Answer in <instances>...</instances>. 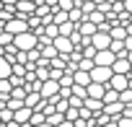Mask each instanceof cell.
<instances>
[{
  "mask_svg": "<svg viewBox=\"0 0 132 127\" xmlns=\"http://www.w3.org/2000/svg\"><path fill=\"white\" fill-rule=\"evenodd\" d=\"M62 119H65V112H52V114H47V122H49L52 127L62 124Z\"/></svg>",
  "mask_w": 132,
  "mask_h": 127,
  "instance_id": "cell-16",
  "label": "cell"
},
{
  "mask_svg": "<svg viewBox=\"0 0 132 127\" xmlns=\"http://www.w3.org/2000/svg\"><path fill=\"white\" fill-rule=\"evenodd\" d=\"M124 11H127V13H132V0H124Z\"/></svg>",
  "mask_w": 132,
  "mask_h": 127,
  "instance_id": "cell-25",
  "label": "cell"
},
{
  "mask_svg": "<svg viewBox=\"0 0 132 127\" xmlns=\"http://www.w3.org/2000/svg\"><path fill=\"white\" fill-rule=\"evenodd\" d=\"M0 127H3V122H0Z\"/></svg>",
  "mask_w": 132,
  "mask_h": 127,
  "instance_id": "cell-31",
  "label": "cell"
},
{
  "mask_svg": "<svg viewBox=\"0 0 132 127\" xmlns=\"http://www.w3.org/2000/svg\"><path fill=\"white\" fill-rule=\"evenodd\" d=\"M127 86H129V88H132V75H129V83H127Z\"/></svg>",
  "mask_w": 132,
  "mask_h": 127,
  "instance_id": "cell-29",
  "label": "cell"
},
{
  "mask_svg": "<svg viewBox=\"0 0 132 127\" xmlns=\"http://www.w3.org/2000/svg\"><path fill=\"white\" fill-rule=\"evenodd\" d=\"M93 65H96L93 57H80V60H78V68H80V70H88V73H91V68H93Z\"/></svg>",
  "mask_w": 132,
  "mask_h": 127,
  "instance_id": "cell-19",
  "label": "cell"
},
{
  "mask_svg": "<svg viewBox=\"0 0 132 127\" xmlns=\"http://www.w3.org/2000/svg\"><path fill=\"white\" fill-rule=\"evenodd\" d=\"M117 124H119V127H132V117L119 114V117H117Z\"/></svg>",
  "mask_w": 132,
  "mask_h": 127,
  "instance_id": "cell-22",
  "label": "cell"
},
{
  "mask_svg": "<svg viewBox=\"0 0 132 127\" xmlns=\"http://www.w3.org/2000/svg\"><path fill=\"white\" fill-rule=\"evenodd\" d=\"M117 60V54L106 47V49H96V57H93V62L96 65H111V62Z\"/></svg>",
  "mask_w": 132,
  "mask_h": 127,
  "instance_id": "cell-6",
  "label": "cell"
},
{
  "mask_svg": "<svg viewBox=\"0 0 132 127\" xmlns=\"http://www.w3.org/2000/svg\"><path fill=\"white\" fill-rule=\"evenodd\" d=\"M91 44H93L96 49H106V47L111 44V34H109V31H96V34L91 36Z\"/></svg>",
  "mask_w": 132,
  "mask_h": 127,
  "instance_id": "cell-5",
  "label": "cell"
},
{
  "mask_svg": "<svg viewBox=\"0 0 132 127\" xmlns=\"http://www.w3.org/2000/svg\"><path fill=\"white\" fill-rule=\"evenodd\" d=\"M127 23H132V13H129V21H127Z\"/></svg>",
  "mask_w": 132,
  "mask_h": 127,
  "instance_id": "cell-30",
  "label": "cell"
},
{
  "mask_svg": "<svg viewBox=\"0 0 132 127\" xmlns=\"http://www.w3.org/2000/svg\"><path fill=\"white\" fill-rule=\"evenodd\" d=\"M73 96H78V99H86V96H88L86 86H78V83H73Z\"/></svg>",
  "mask_w": 132,
  "mask_h": 127,
  "instance_id": "cell-21",
  "label": "cell"
},
{
  "mask_svg": "<svg viewBox=\"0 0 132 127\" xmlns=\"http://www.w3.org/2000/svg\"><path fill=\"white\" fill-rule=\"evenodd\" d=\"M104 112H106L111 119H117V117L124 112V104H122V101H111V104H104Z\"/></svg>",
  "mask_w": 132,
  "mask_h": 127,
  "instance_id": "cell-11",
  "label": "cell"
},
{
  "mask_svg": "<svg viewBox=\"0 0 132 127\" xmlns=\"http://www.w3.org/2000/svg\"><path fill=\"white\" fill-rule=\"evenodd\" d=\"M57 26H60V34H65V36H70V34H73V31L78 29V23H73L70 18L65 21V23H57Z\"/></svg>",
  "mask_w": 132,
  "mask_h": 127,
  "instance_id": "cell-15",
  "label": "cell"
},
{
  "mask_svg": "<svg viewBox=\"0 0 132 127\" xmlns=\"http://www.w3.org/2000/svg\"><path fill=\"white\" fill-rule=\"evenodd\" d=\"M86 91H88V96H93V99H104V91H106V83H98V81H91V83L86 86Z\"/></svg>",
  "mask_w": 132,
  "mask_h": 127,
  "instance_id": "cell-8",
  "label": "cell"
},
{
  "mask_svg": "<svg viewBox=\"0 0 132 127\" xmlns=\"http://www.w3.org/2000/svg\"><path fill=\"white\" fill-rule=\"evenodd\" d=\"M39 93H42V99H52V96H57V93H60V81H54V78H47V81H42V88H39Z\"/></svg>",
  "mask_w": 132,
  "mask_h": 127,
  "instance_id": "cell-4",
  "label": "cell"
},
{
  "mask_svg": "<svg viewBox=\"0 0 132 127\" xmlns=\"http://www.w3.org/2000/svg\"><path fill=\"white\" fill-rule=\"evenodd\" d=\"M29 124H31V122H29ZM31 127H52V124H49V122H39V124H31Z\"/></svg>",
  "mask_w": 132,
  "mask_h": 127,
  "instance_id": "cell-27",
  "label": "cell"
},
{
  "mask_svg": "<svg viewBox=\"0 0 132 127\" xmlns=\"http://www.w3.org/2000/svg\"><path fill=\"white\" fill-rule=\"evenodd\" d=\"M13 119H16V122H21V124H26V122L31 119V109H29L26 104H23V106H18V109L13 112Z\"/></svg>",
  "mask_w": 132,
  "mask_h": 127,
  "instance_id": "cell-12",
  "label": "cell"
},
{
  "mask_svg": "<svg viewBox=\"0 0 132 127\" xmlns=\"http://www.w3.org/2000/svg\"><path fill=\"white\" fill-rule=\"evenodd\" d=\"M62 73H65L62 68H49V78H54V81H60V78H62Z\"/></svg>",
  "mask_w": 132,
  "mask_h": 127,
  "instance_id": "cell-23",
  "label": "cell"
},
{
  "mask_svg": "<svg viewBox=\"0 0 132 127\" xmlns=\"http://www.w3.org/2000/svg\"><path fill=\"white\" fill-rule=\"evenodd\" d=\"M119 101H122V104H132V88H129V86H127L124 91H119Z\"/></svg>",
  "mask_w": 132,
  "mask_h": 127,
  "instance_id": "cell-20",
  "label": "cell"
},
{
  "mask_svg": "<svg viewBox=\"0 0 132 127\" xmlns=\"http://www.w3.org/2000/svg\"><path fill=\"white\" fill-rule=\"evenodd\" d=\"M26 18H29V16H18V13H16V16H11V18L5 21V31H8V34H13V36H16V34H21V31H29V21H26Z\"/></svg>",
  "mask_w": 132,
  "mask_h": 127,
  "instance_id": "cell-1",
  "label": "cell"
},
{
  "mask_svg": "<svg viewBox=\"0 0 132 127\" xmlns=\"http://www.w3.org/2000/svg\"><path fill=\"white\" fill-rule=\"evenodd\" d=\"M18 0H0V5H5V8H16Z\"/></svg>",
  "mask_w": 132,
  "mask_h": 127,
  "instance_id": "cell-24",
  "label": "cell"
},
{
  "mask_svg": "<svg viewBox=\"0 0 132 127\" xmlns=\"http://www.w3.org/2000/svg\"><path fill=\"white\" fill-rule=\"evenodd\" d=\"M104 127H119V124H117V119H109V122H106Z\"/></svg>",
  "mask_w": 132,
  "mask_h": 127,
  "instance_id": "cell-26",
  "label": "cell"
},
{
  "mask_svg": "<svg viewBox=\"0 0 132 127\" xmlns=\"http://www.w3.org/2000/svg\"><path fill=\"white\" fill-rule=\"evenodd\" d=\"M11 73H13V70H11V60L0 54V78H8Z\"/></svg>",
  "mask_w": 132,
  "mask_h": 127,
  "instance_id": "cell-14",
  "label": "cell"
},
{
  "mask_svg": "<svg viewBox=\"0 0 132 127\" xmlns=\"http://www.w3.org/2000/svg\"><path fill=\"white\" fill-rule=\"evenodd\" d=\"M70 16H68V11H62V8H57V11H52V21L54 23H65Z\"/></svg>",
  "mask_w": 132,
  "mask_h": 127,
  "instance_id": "cell-17",
  "label": "cell"
},
{
  "mask_svg": "<svg viewBox=\"0 0 132 127\" xmlns=\"http://www.w3.org/2000/svg\"><path fill=\"white\" fill-rule=\"evenodd\" d=\"M52 44H54V49H57V54H70V52L75 49V44H73V39H70V36H65V34H57V36L52 39Z\"/></svg>",
  "mask_w": 132,
  "mask_h": 127,
  "instance_id": "cell-2",
  "label": "cell"
},
{
  "mask_svg": "<svg viewBox=\"0 0 132 127\" xmlns=\"http://www.w3.org/2000/svg\"><path fill=\"white\" fill-rule=\"evenodd\" d=\"M3 29H5V21H3V18H0V31H3Z\"/></svg>",
  "mask_w": 132,
  "mask_h": 127,
  "instance_id": "cell-28",
  "label": "cell"
},
{
  "mask_svg": "<svg viewBox=\"0 0 132 127\" xmlns=\"http://www.w3.org/2000/svg\"><path fill=\"white\" fill-rule=\"evenodd\" d=\"M127 83H129V75H124V73H114V75L109 78L106 86H111V88H117V91H124Z\"/></svg>",
  "mask_w": 132,
  "mask_h": 127,
  "instance_id": "cell-7",
  "label": "cell"
},
{
  "mask_svg": "<svg viewBox=\"0 0 132 127\" xmlns=\"http://www.w3.org/2000/svg\"><path fill=\"white\" fill-rule=\"evenodd\" d=\"M73 83H78V86H88V83H91V73L78 68V70L73 73Z\"/></svg>",
  "mask_w": 132,
  "mask_h": 127,
  "instance_id": "cell-13",
  "label": "cell"
},
{
  "mask_svg": "<svg viewBox=\"0 0 132 127\" xmlns=\"http://www.w3.org/2000/svg\"><path fill=\"white\" fill-rule=\"evenodd\" d=\"M78 31H80V34H83V36H93V34H96V31H98V26H96V23H93V21H88V18H86V16H83V21H80V23H78Z\"/></svg>",
  "mask_w": 132,
  "mask_h": 127,
  "instance_id": "cell-10",
  "label": "cell"
},
{
  "mask_svg": "<svg viewBox=\"0 0 132 127\" xmlns=\"http://www.w3.org/2000/svg\"><path fill=\"white\" fill-rule=\"evenodd\" d=\"M42 57H47V60H52V57H57V49H54V44H52V42L42 47Z\"/></svg>",
  "mask_w": 132,
  "mask_h": 127,
  "instance_id": "cell-18",
  "label": "cell"
},
{
  "mask_svg": "<svg viewBox=\"0 0 132 127\" xmlns=\"http://www.w3.org/2000/svg\"><path fill=\"white\" fill-rule=\"evenodd\" d=\"M114 75L111 65H93L91 68V81H98V83H109V78Z\"/></svg>",
  "mask_w": 132,
  "mask_h": 127,
  "instance_id": "cell-3",
  "label": "cell"
},
{
  "mask_svg": "<svg viewBox=\"0 0 132 127\" xmlns=\"http://www.w3.org/2000/svg\"><path fill=\"white\" fill-rule=\"evenodd\" d=\"M129 68H132V62H129L127 57H117V60L111 62V70H114V73H124V75H129Z\"/></svg>",
  "mask_w": 132,
  "mask_h": 127,
  "instance_id": "cell-9",
  "label": "cell"
}]
</instances>
